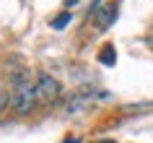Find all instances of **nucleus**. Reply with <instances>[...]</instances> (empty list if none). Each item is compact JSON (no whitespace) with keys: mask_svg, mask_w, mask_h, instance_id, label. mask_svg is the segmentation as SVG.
<instances>
[{"mask_svg":"<svg viewBox=\"0 0 153 143\" xmlns=\"http://www.w3.org/2000/svg\"><path fill=\"white\" fill-rule=\"evenodd\" d=\"M8 104H10V109L18 112V115H29V112L39 104L36 83H31V81L24 78V76L13 78V86H10V94H8Z\"/></svg>","mask_w":153,"mask_h":143,"instance_id":"obj_1","label":"nucleus"},{"mask_svg":"<svg viewBox=\"0 0 153 143\" xmlns=\"http://www.w3.org/2000/svg\"><path fill=\"white\" fill-rule=\"evenodd\" d=\"M36 94H39L42 104H52V102H57V96L62 94V86H60V81L52 78L49 73H39V76H36Z\"/></svg>","mask_w":153,"mask_h":143,"instance_id":"obj_2","label":"nucleus"},{"mask_svg":"<svg viewBox=\"0 0 153 143\" xmlns=\"http://www.w3.org/2000/svg\"><path fill=\"white\" fill-rule=\"evenodd\" d=\"M117 18V3H101L99 8H94V24L99 31H106Z\"/></svg>","mask_w":153,"mask_h":143,"instance_id":"obj_3","label":"nucleus"},{"mask_svg":"<svg viewBox=\"0 0 153 143\" xmlns=\"http://www.w3.org/2000/svg\"><path fill=\"white\" fill-rule=\"evenodd\" d=\"M114 60H117V52H114V47H112V44H104L101 55H99V63H104V65H114Z\"/></svg>","mask_w":153,"mask_h":143,"instance_id":"obj_4","label":"nucleus"},{"mask_svg":"<svg viewBox=\"0 0 153 143\" xmlns=\"http://www.w3.org/2000/svg\"><path fill=\"white\" fill-rule=\"evenodd\" d=\"M70 13H60V16H57V18H52V29H65V26H68V24H70Z\"/></svg>","mask_w":153,"mask_h":143,"instance_id":"obj_5","label":"nucleus"},{"mask_svg":"<svg viewBox=\"0 0 153 143\" xmlns=\"http://www.w3.org/2000/svg\"><path fill=\"white\" fill-rule=\"evenodd\" d=\"M5 107H8V94L0 88V115H3V109H5Z\"/></svg>","mask_w":153,"mask_h":143,"instance_id":"obj_6","label":"nucleus"},{"mask_svg":"<svg viewBox=\"0 0 153 143\" xmlns=\"http://www.w3.org/2000/svg\"><path fill=\"white\" fill-rule=\"evenodd\" d=\"M65 143H81V141H78V138H68Z\"/></svg>","mask_w":153,"mask_h":143,"instance_id":"obj_7","label":"nucleus"},{"mask_svg":"<svg viewBox=\"0 0 153 143\" xmlns=\"http://www.w3.org/2000/svg\"><path fill=\"white\" fill-rule=\"evenodd\" d=\"M104 143H114V141H104Z\"/></svg>","mask_w":153,"mask_h":143,"instance_id":"obj_8","label":"nucleus"}]
</instances>
